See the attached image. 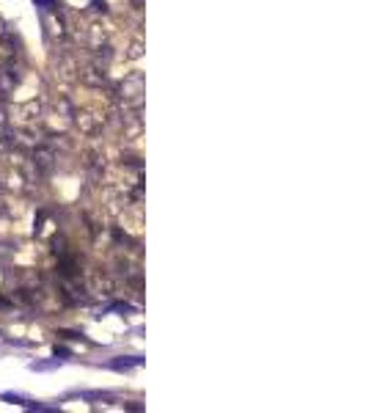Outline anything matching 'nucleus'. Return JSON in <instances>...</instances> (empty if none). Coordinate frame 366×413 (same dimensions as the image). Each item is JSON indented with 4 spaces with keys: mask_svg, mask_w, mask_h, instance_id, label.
<instances>
[]
</instances>
